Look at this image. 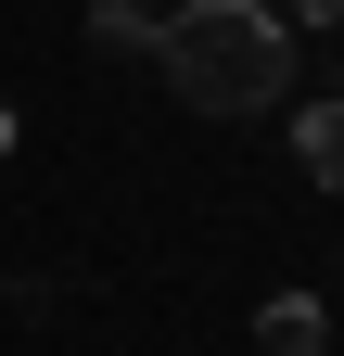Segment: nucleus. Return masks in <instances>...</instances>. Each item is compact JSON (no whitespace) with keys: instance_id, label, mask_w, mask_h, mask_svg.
<instances>
[{"instance_id":"4","label":"nucleus","mask_w":344,"mask_h":356,"mask_svg":"<svg viewBox=\"0 0 344 356\" xmlns=\"http://www.w3.org/2000/svg\"><path fill=\"white\" fill-rule=\"evenodd\" d=\"M293 153H306V178L344 204V102H306V115H293Z\"/></svg>"},{"instance_id":"5","label":"nucleus","mask_w":344,"mask_h":356,"mask_svg":"<svg viewBox=\"0 0 344 356\" xmlns=\"http://www.w3.org/2000/svg\"><path fill=\"white\" fill-rule=\"evenodd\" d=\"M281 26H344V0H281Z\"/></svg>"},{"instance_id":"3","label":"nucleus","mask_w":344,"mask_h":356,"mask_svg":"<svg viewBox=\"0 0 344 356\" xmlns=\"http://www.w3.org/2000/svg\"><path fill=\"white\" fill-rule=\"evenodd\" d=\"M90 51L102 64H153V0H90Z\"/></svg>"},{"instance_id":"6","label":"nucleus","mask_w":344,"mask_h":356,"mask_svg":"<svg viewBox=\"0 0 344 356\" xmlns=\"http://www.w3.org/2000/svg\"><path fill=\"white\" fill-rule=\"evenodd\" d=\"M0 153H13V102H0Z\"/></svg>"},{"instance_id":"1","label":"nucleus","mask_w":344,"mask_h":356,"mask_svg":"<svg viewBox=\"0 0 344 356\" xmlns=\"http://www.w3.org/2000/svg\"><path fill=\"white\" fill-rule=\"evenodd\" d=\"M293 64L306 51H293L281 0H179L153 26V76L191 115H268V102H293Z\"/></svg>"},{"instance_id":"7","label":"nucleus","mask_w":344,"mask_h":356,"mask_svg":"<svg viewBox=\"0 0 344 356\" xmlns=\"http://www.w3.org/2000/svg\"><path fill=\"white\" fill-rule=\"evenodd\" d=\"M331 102H344V89H331Z\"/></svg>"},{"instance_id":"2","label":"nucleus","mask_w":344,"mask_h":356,"mask_svg":"<svg viewBox=\"0 0 344 356\" xmlns=\"http://www.w3.org/2000/svg\"><path fill=\"white\" fill-rule=\"evenodd\" d=\"M331 343V305L319 293H268V305H255V356H319Z\"/></svg>"}]
</instances>
